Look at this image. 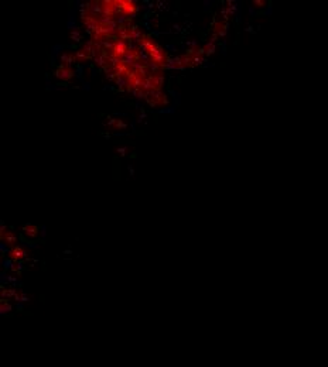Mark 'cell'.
<instances>
[{
  "label": "cell",
  "instance_id": "1",
  "mask_svg": "<svg viewBox=\"0 0 328 367\" xmlns=\"http://www.w3.org/2000/svg\"><path fill=\"white\" fill-rule=\"evenodd\" d=\"M112 51H113L115 58H119L120 59V58H123L127 52H129V48H127V44L123 40H118L116 42H113V45H112Z\"/></svg>",
  "mask_w": 328,
  "mask_h": 367
},
{
  "label": "cell",
  "instance_id": "2",
  "mask_svg": "<svg viewBox=\"0 0 328 367\" xmlns=\"http://www.w3.org/2000/svg\"><path fill=\"white\" fill-rule=\"evenodd\" d=\"M55 76L60 78V79H62V81H70L71 78L74 76V72H72V69H71L70 66L61 65L57 71H55Z\"/></svg>",
  "mask_w": 328,
  "mask_h": 367
},
{
  "label": "cell",
  "instance_id": "3",
  "mask_svg": "<svg viewBox=\"0 0 328 367\" xmlns=\"http://www.w3.org/2000/svg\"><path fill=\"white\" fill-rule=\"evenodd\" d=\"M10 257H12L14 261H20L26 257V251L23 250V247H20V246H13L12 251H10Z\"/></svg>",
  "mask_w": 328,
  "mask_h": 367
},
{
  "label": "cell",
  "instance_id": "4",
  "mask_svg": "<svg viewBox=\"0 0 328 367\" xmlns=\"http://www.w3.org/2000/svg\"><path fill=\"white\" fill-rule=\"evenodd\" d=\"M2 239H3V240H6V243H7V244H10V246H14V243L17 241L16 234H14L13 232H9L7 229H6V230H4V229L2 230Z\"/></svg>",
  "mask_w": 328,
  "mask_h": 367
},
{
  "label": "cell",
  "instance_id": "5",
  "mask_svg": "<svg viewBox=\"0 0 328 367\" xmlns=\"http://www.w3.org/2000/svg\"><path fill=\"white\" fill-rule=\"evenodd\" d=\"M23 233L29 237H36L38 234V227L37 226H34V224H31V223H27L24 227H23Z\"/></svg>",
  "mask_w": 328,
  "mask_h": 367
}]
</instances>
